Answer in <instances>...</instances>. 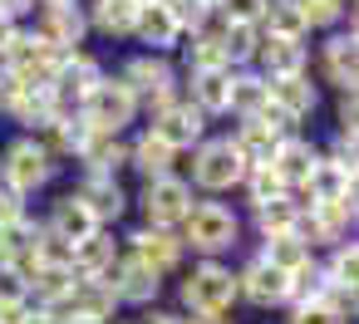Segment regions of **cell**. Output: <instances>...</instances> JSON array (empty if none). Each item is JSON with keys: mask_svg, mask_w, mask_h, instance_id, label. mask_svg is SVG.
<instances>
[{"mask_svg": "<svg viewBox=\"0 0 359 324\" xmlns=\"http://www.w3.org/2000/svg\"><path fill=\"white\" fill-rule=\"evenodd\" d=\"M25 300H30V285L11 265H0V304H25Z\"/></svg>", "mask_w": 359, "mask_h": 324, "instance_id": "bcb514c9", "label": "cell"}, {"mask_svg": "<svg viewBox=\"0 0 359 324\" xmlns=\"http://www.w3.org/2000/svg\"><path fill=\"white\" fill-rule=\"evenodd\" d=\"M261 108H266V79L251 74V69H231V108H226V113L256 118Z\"/></svg>", "mask_w": 359, "mask_h": 324, "instance_id": "d590c367", "label": "cell"}, {"mask_svg": "<svg viewBox=\"0 0 359 324\" xmlns=\"http://www.w3.org/2000/svg\"><path fill=\"white\" fill-rule=\"evenodd\" d=\"M25 314H30V300L25 304H0V324H25Z\"/></svg>", "mask_w": 359, "mask_h": 324, "instance_id": "681fc988", "label": "cell"}, {"mask_svg": "<svg viewBox=\"0 0 359 324\" xmlns=\"http://www.w3.org/2000/svg\"><path fill=\"white\" fill-rule=\"evenodd\" d=\"M69 324H84V319H69Z\"/></svg>", "mask_w": 359, "mask_h": 324, "instance_id": "6f0895ef", "label": "cell"}, {"mask_svg": "<svg viewBox=\"0 0 359 324\" xmlns=\"http://www.w3.org/2000/svg\"><path fill=\"white\" fill-rule=\"evenodd\" d=\"M261 35H271V40H305V35H310V25H305V15H300L295 0H266Z\"/></svg>", "mask_w": 359, "mask_h": 324, "instance_id": "4dcf8cb0", "label": "cell"}, {"mask_svg": "<svg viewBox=\"0 0 359 324\" xmlns=\"http://www.w3.org/2000/svg\"><path fill=\"white\" fill-rule=\"evenodd\" d=\"M11 118H15L20 128L40 133L45 123H55V118H60V108H55L50 89H20V94H15V104H11Z\"/></svg>", "mask_w": 359, "mask_h": 324, "instance_id": "d6a6232c", "label": "cell"}, {"mask_svg": "<svg viewBox=\"0 0 359 324\" xmlns=\"http://www.w3.org/2000/svg\"><path fill=\"white\" fill-rule=\"evenodd\" d=\"M266 104L295 128V123H305L310 113H315V104H320V89L310 84V74H290V79H266Z\"/></svg>", "mask_w": 359, "mask_h": 324, "instance_id": "5bb4252c", "label": "cell"}, {"mask_svg": "<svg viewBox=\"0 0 359 324\" xmlns=\"http://www.w3.org/2000/svg\"><path fill=\"white\" fill-rule=\"evenodd\" d=\"M118 260V246H114V236L99 226L94 236H84V241H74L69 246V270L79 275V280H104V270Z\"/></svg>", "mask_w": 359, "mask_h": 324, "instance_id": "603a6c76", "label": "cell"}, {"mask_svg": "<svg viewBox=\"0 0 359 324\" xmlns=\"http://www.w3.org/2000/svg\"><path fill=\"white\" fill-rule=\"evenodd\" d=\"M261 260H266V265H276L280 275H290V270H300V265L310 260V246H305L300 236H271V241H266V251H261Z\"/></svg>", "mask_w": 359, "mask_h": 324, "instance_id": "74e56055", "label": "cell"}, {"mask_svg": "<svg viewBox=\"0 0 359 324\" xmlns=\"http://www.w3.org/2000/svg\"><path fill=\"white\" fill-rule=\"evenodd\" d=\"M143 211H148V226L172 231V226H182L187 211H192V187H187L182 177H153V182L143 187Z\"/></svg>", "mask_w": 359, "mask_h": 324, "instance_id": "7c38bea8", "label": "cell"}, {"mask_svg": "<svg viewBox=\"0 0 359 324\" xmlns=\"http://www.w3.org/2000/svg\"><path fill=\"white\" fill-rule=\"evenodd\" d=\"M133 113H138V99L128 94V84L123 79H99L94 84V94L79 104V118L94 128V133H109V138H118L128 123H133Z\"/></svg>", "mask_w": 359, "mask_h": 324, "instance_id": "277c9868", "label": "cell"}, {"mask_svg": "<svg viewBox=\"0 0 359 324\" xmlns=\"http://www.w3.org/2000/svg\"><path fill=\"white\" fill-rule=\"evenodd\" d=\"M280 138H290V123H285V118H280V113L266 104L256 118H241V123H236V133H231V148L241 153V162H246V167H266Z\"/></svg>", "mask_w": 359, "mask_h": 324, "instance_id": "ba28073f", "label": "cell"}, {"mask_svg": "<svg viewBox=\"0 0 359 324\" xmlns=\"http://www.w3.org/2000/svg\"><path fill=\"white\" fill-rule=\"evenodd\" d=\"M143 324H187V319H177V314H153V319H143Z\"/></svg>", "mask_w": 359, "mask_h": 324, "instance_id": "db71d44e", "label": "cell"}, {"mask_svg": "<svg viewBox=\"0 0 359 324\" xmlns=\"http://www.w3.org/2000/svg\"><path fill=\"white\" fill-rule=\"evenodd\" d=\"M11 40H15V20H11V15H0V55L11 50Z\"/></svg>", "mask_w": 359, "mask_h": 324, "instance_id": "816d5d0a", "label": "cell"}, {"mask_svg": "<svg viewBox=\"0 0 359 324\" xmlns=\"http://www.w3.org/2000/svg\"><path fill=\"white\" fill-rule=\"evenodd\" d=\"M128 255H133L143 270H153V275L163 280L168 270H177V265H182V241H177L172 231L143 226V231H133V236H128Z\"/></svg>", "mask_w": 359, "mask_h": 324, "instance_id": "9a60e30c", "label": "cell"}, {"mask_svg": "<svg viewBox=\"0 0 359 324\" xmlns=\"http://www.w3.org/2000/svg\"><path fill=\"white\" fill-rule=\"evenodd\" d=\"M15 94H20V84H15V74L0 64V113H11V104H15Z\"/></svg>", "mask_w": 359, "mask_h": 324, "instance_id": "c3c4849f", "label": "cell"}, {"mask_svg": "<svg viewBox=\"0 0 359 324\" xmlns=\"http://www.w3.org/2000/svg\"><path fill=\"white\" fill-rule=\"evenodd\" d=\"M212 10H217L226 25H261L266 0H212Z\"/></svg>", "mask_w": 359, "mask_h": 324, "instance_id": "7bdbcfd3", "label": "cell"}, {"mask_svg": "<svg viewBox=\"0 0 359 324\" xmlns=\"http://www.w3.org/2000/svg\"><path fill=\"white\" fill-rule=\"evenodd\" d=\"M40 133H45L40 148H45L50 157H79V148H84V138H89V123H84L79 113H60V118L45 123Z\"/></svg>", "mask_w": 359, "mask_h": 324, "instance_id": "4316f807", "label": "cell"}, {"mask_svg": "<svg viewBox=\"0 0 359 324\" xmlns=\"http://www.w3.org/2000/svg\"><path fill=\"white\" fill-rule=\"evenodd\" d=\"M241 177H246V162H241V153L231 148V138H202V143H197L192 182H197L202 192H231V187H241Z\"/></svg>", "mask_w": 359, "mask_h": 324, "instance_id": "8992f818", "label": "cell"}, {"mask_svg": "<svg viewBox=\"0 0 359 324\" xmlns=\"http://www.w3.org/2000/svg\"><path fill=\"white\" fill-rule=\"evenodd\" d=\"M192 104L202 113H226L231 108V69H202V74H192Z\"/></svg>", "mask_w": 359, "mask_h": 324, "instance_id": "f1b7e54d", "label": "cell"}, {"mask_svg": "<svg viewBox=\"0 0 359 324\" xmlns=\"http://www.w3.org/2000/svg\"><path fill=\"white\" fill-rule=\"evenodd\" d=\"M74 280H79V275H74L69 265H40V270L30 275V290H35V300L50 309V304H60V300L74 290Z\"/></svg>", "mask_w": 359, "mask_h": 324, "instance_id": "8d00e7d4", "label": "cell"}, {"mask_svg": "<svg viewBox=\"0 0 359 324\" xmlns=\"http://www.w3.org/2000/svg\"><path fill=\"white\" fill-rule=\"evenodd\" d=\"M192 324H231V319H192Z\"/></svg>", "mask_w": 359, "mask_h": 324, "instance_id": "9f6ffc18", "label": "cell"}, {"mask_svg": "<svg viewBox=\"0 0 359 324\" xmlns=\"http://www.w3.org/2000/svg\"><path fill=\"white\" fill-rule=\"evenodd\" d=\"M79 202H84V211L99 221V226H109V221H118L123 211H128V197H123V187H118V177H99V172H84V182H79V192H74Z\"/></svg>", "mask_w": 359, "mask_h": 324, "instance_id": "ffe728a7", "label": "cell"}, {"mask_svg": "<svg viewBox=\"0 0 359 324\" xmlns=\"http://www.w3.org/2000/svg\"><path fill=\"white\" fill-rule=\"evenodd\" d=\"M104 285L114 290L118 304H153L158 290H163V280H158L153 270H143L133 255H118V260L104 270Z\"/></svg>", "mask_w": 359, "mask_h": 324, "instance_id": "2e32d148", "label": "cell"}, {"mask_svg": "<svg viewBox=\"0 0 359 324\" xmlns=\"http://www.w3.org/2000/svg\"><path fill=\"white\" fill-rule=\"evenodd\" d=\"M128 162H133V167H138L148 182H153V177H172V162H177V153H172V148H168L158 133H143V138L128 148Z\"/></svg>", "mask_w": 359, "mask_h": 324, "instance_id": "f546056e", "label": "cell"}, {"mask_svg": "<svg viewBox=\"0 0 359 324\" xmlns=\"http://www.w3.org/2000/svg\"><path fill=\"white\" fill-rule=\"evenodd\" d=\"M60 59H65V55H60L50 40H40L35 30H15L11 50L0 55V64L15 74V84H20V89H50V79H55Z\"/></svg>", "mask_w": 359, "mask_h": 324, "instance_id": "3957f363", "label": "cell"}, {"mask_svg": "<svg viewBox=\"0 0 359 324\" xmlns=\"http://www.w3.org/2000/svg\"><path fill=\"white\" fill-rule=\"evenodd\" d=\"M236 295H241L246 304H256V309L285 304V275H280L276 265H266V260L256 255L251 265H241V275H236Z\"/></svg>", "mask_w": 359, "mask_h": 324, "instance_id": "44dd1931", "label": "cell"}, {"mask_svg": "<svg viewBox=\"0 0 359 324\" xmlns=\"http://www.w3.org/2000/svg\"><path fill=\"white\" fill-rule=\"evenodd\" d=\"M40 6H79V0H40Z\"/></svg>", "mask_w": 359, "mask_h": 324, "instance_id": "11a10c76", "label": "cell"}, {"mask_svg": "<svg viewBox=\"0 0 359 324\" xmlns=\"http://www.w3.org/2000/svg\"><path fill=\"white\" fill-rule=\"evenodd\" d=\"M236 300V275L222 265V260H202L187 270L182 280V304L197 314V319H222Z\"/></svg>", "mask_w": 359, "mask_h": 324, "instance_id": "7a4b0ae2", "label": "cell"}, {"mask_svg": "<svg viewBox=\"0 0 359 324\" xmlns=\"http://www.w3.org/2000/svg\"><path fill=\"white\" fill-rule=\"evenodd\" d=\"M217 40H222V59H226V69H236V64H251L256 55H261V25H222L217 30Z\"/></svg>", "mask_w": 359, "mask_h": 324, "instance_id": "1f68e13d", "label": "cell"}, {"mask_svg": "<svg viewBox=\"0 0 359 324\" xmlns=\"http://www.w3.org/2000/svg\"><path fill=\"white\" fill-rule=\"evenodd\" d=\"M305 202H354V162L344 157H315V172L305 182Z\"/></svg>", "mask_w": 359, "mask_h": 324, "instance_id": "ac0fdd59", "label": "cell"}, {"mask_svg": "<svg viewBox=\"0 0 359 324\" xmlns=\"http://www.w3.org/2000/svg\"><path fill=\"white\" fill-rule=\"evenodd\" d=\"M241 187H246V197H251V206H266V202H276V197H285V187H280V177L271 172V162H266V167H246V177H241Z\"/></svg>", "mask_w": 359, "mask_h": 324, "instance_id": "b9f144b4", "label": "cell"}, {"mask_svg": "<svg viewBox=\"0 0 359 324\" xmlns=\"http://www.w3.org/2000/svg\"><path fill=\"white\" fill-rule=\"evenodd\" d=\"M320 59H325V79L339 94H354V84H359V40H354V25H349V35H330L325 50H320Z\"/></svg>", "mask_w": 359, "mask_h": 324, "instance_id": "7402d4cb", "label": "cell"}, {"mask_svg": "<svg viewBox=\"0 0 359 324\" xmlns=\"http://www.w3.org/2000/svg\"><path fill=\"white\" fill-rule=\"evenodd\" d=\"M315 148H310V138H280L276 143V153H271V172L280 177V187L285 192H305V182H310V172H315Z\"/></svg>", "mask_w": 359, "mask_h": 324, "instance_id": "e0dca14e", "label": "cell"}, {"mask_svg": "<svg viewBox=\"0 0 359 324\" xmlns=\"http://www.w3.org/2000/svg\"><path fill=\"white\" fill-rule=\"evenodd\" d=\"M55 167H60V162L40 148V138H20V143L6 148V162H0V187L30 197V192H40V187L55 177Z\"/></svg>", "mask_w": 359, "mask_h": 324, "instance_id": "5b68a950", "label": "cell"}, {"mask_svg": "<svg viewBox=\"0 0 359 324\" xmlns=\"http://www.w3.org/2000/svg\"><path fill=\"white\" fill-rule=\"evenodd\" d=\"M104 79V69H99V59L94 55H65L60 59V69H55V79H50V99H55V108L60 113H79V104L94 94V84Z\"/></svg>", "mask_w": 359, "mask_h": 324, "instance_id": "30bf717a", "label": "cell"}, {"mask_svg": "<svg viewBox=\"0 0 359 324\" xmlns=\"http://www.w3.org/2000/svg\"><path fill=\"white\" fill-rule=\"evenodd\" d=\"M20 216H25V197H20V192H11V187H0V231L15 226Z\"/></svg>", "mask_w": 359, "mask_h": 324, "instance_id": "7dc6e473", "label": "cell"}, {"mask_svg": "<svg viewBox=\"0 0 359 324\" xmlns=\"http://www.w3.org/2000/svg\"><path fill=\"white\" fill-rule=\"evenodd\" d=\"M25 324H60V319H55V309H45V304H35V309L25 314Z\"/></svg>", "mask_w": 359, "mask_h": 324, "instance_id": "f5cc1de1", "label": "cell"}, {"mask_svg": "<svg viewBox=\"0 0 359 324\" xmlns=\"http://www.w3.org/2000/svg\"><path fill=\"white\" fill-rule=\"evenodd\" d=\"M236 236H241V221H236V211L231 206H222V202H192V211H187V221H182V246H192V251H202L207 260L212 255H222V251H231L236 246Z\"/></svg>", "mask_w": 359, "mask_h": 324, "instance_id": "6da1fadb", "label": "cell"}, {"mask_svg": "<svg viewBox=\"0 0 359 324\" xmlns=\"http://www.w3.org/2000/svg\"><path fill=\"white\" fill-rule=\"evenodd\" d=\"M148 133H158L172 153H182V148H197L207 138V113L192 99H172V104L153 108V128Z\"/></svg>", "mask_w": 359, "mask_h": 324, "instance_id": "8fae6325", "label": "cell"}, {"mask_svg": "<svg viewBox=\"0 0 359 324\" xmlns=\"http://www.w3.org/2000/svg\"><path fill=\"white\" fill-rule=\"evenodd\" d=\"M35 35L50 40L60 55H74V45H84V35H89V15H84L79 6H45Z\"/></svg>", "mask_w": 359, "mask_h": 324, "instance_id": "d6986e66", "label": "cell"}, {"mask_svg": "<svg viewBox=\"0 0 359 324\" xmlns=\"http://www.w3.org/2000/svg\"><path fill=\"white\" fill-rule=\"evenodd\" d=\"M168 15L177 25V35H202L212 25V0H168Z\"/></svg>", "mask_w": 359, "mask_h": 324, "instance_id": "f35d334b", "label": "cell"}, {"mask_svg": "<svg viewBox=\"0 0 359 324\" xmlns=\"http://www.w3.org/2000/svg\"><path fill=\"white\" fill-rule=\"evenodd\" d=\"M118 79H123L128 94H133L138 104H148V108H163V104L177 99V74H172L168 55H133Z\"/></svg>", "mask_w": 359, "mask_h": 324, "instance_id": "52a82bcc", "label": "cell"}, {"mask_svg": "<svg viewBox=\"0 0 359 324\" xmlns=\"http://www.w3.org/2000/svg\"><path fill=\"white\" fill-rule=\"evenodd\" d=\"M25 10H35V0H0V15H25Z\"/></svg>", "mask_w": 359, "mask_h": 324, "instance_id": "f907efd6", "label": "cell"}, {"mask_svg": "<svg viewBox=\"0 0 359 324\" xmlns=\"http://www.w3.org/2000/svg\"><path fill=\"white\" fill-rule=\"evenodd\" d=\"M300 15L310 30H325V25H339L344 20V0H295Z\"/></svg>", "mask_w": 359, "mask_h": 324, "instance_id": "ee69618b", "label": "cell"}, {"mask_svg": "<svg viewBox=\"0 0 359 324\" xmlns=\"http://www.w3.org/2000/svg\"><path fill=\"white\" fill-rule=\"evenodd\" d=\"M285 324H344V319H339L330 304H320V300H315V304H295Z\"/></svg>", "mask_w": 359, "mask_h": 324, "instance_id": "f6af8a7d", "label": "cell"}, {"mask_svg": "<svg viewBox=\"0 0 359 324\" xmlns=\"http://www.w3.org/2000/svg\"><path fill=\"white\" fill-rule=\"evenodd\" d=\"M202 69H226V59H222V40H217L212 30L192 35V45H187V74H202Z\"/></svg>", "mask_w": 359, "mask_h": 324, "instance_id": "60d3db41", "label": "cell"}, {"mask_svg": "<svg viewBox=\"0 0 359 324\" xmlns=\"http://www.w3.org/2000/svg\"><path fill=\"white\" fill-rule=\"evenodd\" d=\"M50 309H55V319H60V324H69V319L109 324V319H114V309H118V300H114V290H109L104 280H74V290H69L60 304H50Z\"/></svg>", "mask_w": 359, "mask_h": 324, "instance_id": "4fadbf2b", "label": "cell"}, {"mask_svg": "<svg viewBox=\"0 0 359 324\" xmlns=\"http://www.w3.org/2000/svg\"><path fill=\"white\" fill-rule=\"evenodd\" d=\"M354 226V202H300L295 236L305 246H344Z\"/></svg>", "mask_w": 359, "mask_h": 324, "instance_id": "9c48e42d", "label": "cell"}, {"mask_svg": "<svg viewBox=\"0 0 359 324\" xmlns=\"http://www.w3.org/2000/svg\"><path fill=\"white\" fill-rule=\"evenodd\" d=\"M79 162H84V172L114 177V172L128 162V148H123L118 138H109V133H94V128H89V138H84V148H79Z\"/></svg>", "mask_w": 359, "mask_h": 324, "instance_id": "83f0119b", "label": "cell"}, {"mask_svg": "<svg viewBox=\"0 0 359 324\" xmlns=\"http://www.w3.org/2000/svg\"><path fill=\"white\" fill-rule=\"evenodd\" d=\"M138 6H143V0H94L89 25H94V30H104V35H133Z\"/></svg>", "mask_w": 359, "mask_h": 324, "instance_id": "e575fe53", "label": "cell"}, {"mask_svg": "<svg viewBox=\"0 0 359 324\" xmlns=\"http://www.w3.org/2000/svg\"><path fill=\"white\" fill-rule=\"evenodd\" d=\"M320 270H325V280H330L334 290H349V295H354V275H359V246H354V241L334 246L330 265H320Z\"/></svg>", "mask_w": 359, "mask_h": 324, "instance_id": "ab89813d", "label": "cell"}, {"mask_svg": "<svg viewBox=\"0 0 359 324\" xmlns=\"http://www.w3.org/2000/svg\"><path fill=\"white\" fill-rule=\"evenodd\" d=\"M133 40H138V45H148V55H163V50H172L182 35H177V25H172V15H168V6L148 0V6H138Z\"/></svg>", "mask_w": 359, "mask_h": 324, "instance_id": "cb8c5ba5", "label": "cell"}, {"mask_svg": "<svg viewBox=\"0 0 359 324\" xmlns=\"http://www.w3.org/2000/svg\"><path fill=\"white\" fill-rule=\"evenodd\" d=\"M45 231L74 246V241H84V236H94V231H99V221H94V216L84 211V202H79L74 192H65V197H60V202L50 206V221H45Z\"/></svg>", "mask_w": 359, "mask_h": 324, "instance_id": "d4e9b609", "label": "cell"}, {"mask_svg": "<svg viewBox=\"0 0 359 324\" xmlns=\"http://www.w3.org/2000/svg\"><path fill=\"white\" fill-rule=\"evenodd\" d=\"M305 45L300 40H261V55H256V64H261V79H290V74H305Z\"/></svg>", "mask_w": 359, "mask_h": 324, "instance_id": "484cf974", "label": "cell"}, {"mask_svg": "<svg viewBox=\"0 0 359 324\" xmlns=\"http://www.w3.org/2000/svg\"><path fill=\"white\" fill-rule=\"evenodd\" d=\"M295 226H300V202L285 192V197H276V202H266V206H256V231H261V241H271V236H295Z\"/></svg>", "mask_w": 359, "mask_h": 324, "instance_id": "836d02e7", "label": "cell"}]
</instances>
